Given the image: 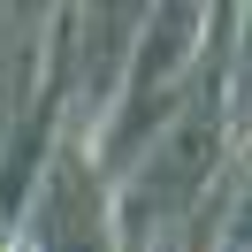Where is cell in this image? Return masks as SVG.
Instances as JSON below:
<instances>
[{"label":"cell","instance_id":"obj_1","mask_svg":"<svg viewBox=\"0 0 252 252\" xmlns=\"http://www.w3.org/2000/svg\"><path fill=\"white\" fill-rule=\"evenodd\" d=\"M214 153H221V107L214 99H199V107L184 115V130H176L168 145H160V160L130 184V199H123V221L130 229H145L153 214H168V206H184L191 199V184H199L206 168H214Z\"/></svg>","mask_w":252,"mask_h":252},{"label":"cell","instance_id":"obj_2","mask_svg":"<svg viewBox=\"0 0 252 252\" xmlns=\"http://www.w3.org/2000/svg\"><path fill=\"white\" fill-rule=\"evenodd\" d=\"M184 46H191V8H168V16L145 31L138 77H130V107H123V123H115V138H107V160H130L138 138L176 107V62H184Z\"/></svg>","mask_w":252,"mask_h":252},{"label":"cell","instance_id":"obj_3","mask_svg":"<svg viewBox=\"0 0 252 252\" xmlns=\"http://www.w3.org/2000/svg\"><path fill=\"white\" fill-rule=\"evenodd\" d=\"M23 252H107V221H99V191L77 153H54V176L31 206V237Z\"/></svg>","mask_w":252,"mask_h":252}]
</instances>
